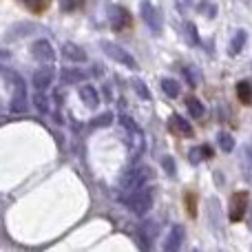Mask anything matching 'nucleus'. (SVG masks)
<instances>
[{
	"mask_svg": "<svg viewBox=\"0 0 252 252\" xmlns=\"http://www.w3.org/2000/svg\"><path fill=\"white\" fill-rule=\"evenodd\" d=\"M237 95H239V102H241V104L248 106L250 102H252V89H250V84H248V82H241L239 87H237Z\"/></svg>",
	"mask_w": 252,
	"mask_h": 252,
	"instance_id": "20e7f679",
	"label": "nucleus"
},
{
	"mask_svg": "<svg viewBox=\"0 0 252 252\" xmlns=\"http://www.w3.org/2000/svg\"><path fill=\"white\" fill-rule=\"evenodd\" d=\"M248 192H235L232 195V199H230V221L232 223H237V221H241L244 219V215H246V210H248Z\"/></svg>",
	"mask_w": 252,
	"mask_h": 252,
	"instance_id": "f257e3e1",
	"label": "nucleus"
},
{
	"mask_svg": "<svg viewBox=\"0 0 252 252\" xmlns=\"http://www.w3.org/2000/svg\"><path fill=\"white\" fill-rule=\"evenodd\" d=\"M197 206H199V199H197V192L195 190H186L184 192V210L190 215L192 219L197 217Z\"/></svg>",
	"mask_w": 252,
	"mask_h": 252,
	"instance_id": "7ed1b4c3",
	"label": "nucleus"
},
{
	"mask_svg": "<svg viewBox=\"0 0 252 252\" xmlns=\"http://www.w3.org/2000/svg\"><path fill=\"white\" fill-rule=\"evenodd\" d=\"M18 2H20L27 11L35 13V16H42V13L51 7V0H18Z\"/></svg>",
	"mask_w": 252,
	"mask_h": 252,
	"instance_id": "f03ea898",
	"label": "nucleus"
}]
</instances>
